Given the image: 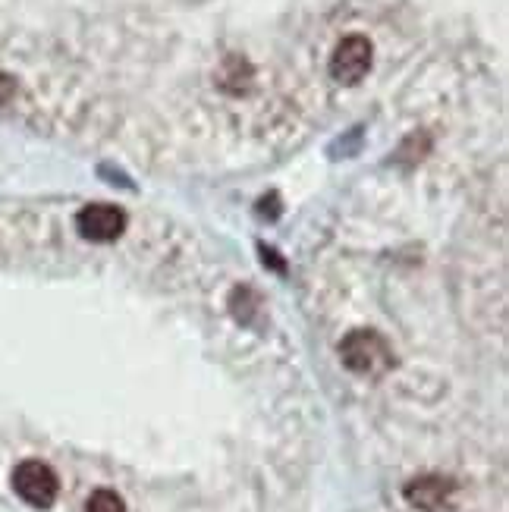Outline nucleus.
<instances>
[{"mask_svg": "<svg viewBox=\"0 0 509 512\" xmlns=\"http://www.w3.org/2000/svg\"><path fill=\"white\" fill-rule=\"evenodd\" d=\"M340 355L343 365L362 377H381L393 368V349L374 330H352L340 346Z\"/></svg>", "mask_w": 509, "mask_h": 512, "instance_id": "f257e3e1", "label": "nucleus"}, {"mask_svg": "<svg viewBox=\"0 0 509 512\" xmlns=\"http://www.w3.org/2000/svg\"><path fill=\"white\" fill-rule=\"evenodd\" d=\"M13 491L22 503H29L32 509H51L57 494H60V481L54 475L51 465H44L38 459H26L13 469Z\"/></svg>", "mask_w": 509, "mask_h": 512, "instance_id": "f03ea898", "label": "nucleus"}, {"mask_svg": "<svg viewBox=\"0 0 509 512\" xmlns=\"http://www.w3.org/2000/svg\"><path fill=\"white\" fill-rule=\"evenodd\" d=\"M371 70V44L362 35H349L337 44L334 57H330V76L343 85H356Z\"/></svg>", "mask_w": 509, "mask_h": 512, "instance_id": "7ed1b4c3", "label": "nucleus"}, {"mask_svg": "<svg viewBox=\"0 0 509 512\" xmlns=\"http://www.w3.org/2000/svg\"><path fill=\"white\" fill-rule=\"evenodd\" d=\"M76 227L92 242H114L126 230V214L114 205H88L79 211Z\"/></svg>", "mask_w": 509, "mask_h": 512, "instance_id": "20e7f679", "label": "nucleus"}, {"mask_svg": "<svg viewBox=\"0 0 509 512\" xmlns=\"http://www.w3.org/2000/svg\"><path fill=\"white\" fill-rule=\"evenodd\" d=\"M453 491H456L453 481L425 475V478H415L412 484H406V500H409V506L422 509V512H440L450 503Z\"/></svg>", "mask_w": 509, "mask_h": 512, "instance_id": "39448f33", "label": "nucleus"}, {"mask_svg": "<svg viewBox=\"0 0 509 512\" xmlns=\"http://www.w3.org/2000/svg\"><path fill=\"white\" fill-rule=\"evenodd\" d=\"M85 512H126V503L114 491H95L92 497H88Z\"/></svg>", "mask_w": 509, "mask_h": 512, "instance_id": "423d86ee", "label": "nucleus"}]
</instances>
